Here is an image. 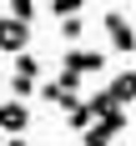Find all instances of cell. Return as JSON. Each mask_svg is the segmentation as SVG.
<instances>
[{
	"label": "cell",
	"instance_id": "1",
	"mask_svg": "<svg viewBox=\"0 0 136 146\" xmlns=\"http://www.w3.org/2000/svg\"><path fill=\"white\" fill-rule=\"evenodd\" d=\"M40 101H45V106H56V111H76L86 96H81V81H76V76L60 71V76H50V81L40 86Z\"/></svg>",
	"mask_w": 136,
	"mask_h": 146
},
{
	"label": "cell",
	"instance_id": "2",
	"mask_svg": "<svg viewBox=\"0 0 136 146\" xmlns=\"http://www.w3.org/2000/svg\"><path fill=\"white\" fill-rule=\"evenodd\" d=\"M121 131H126V111H106V116H96L81 131V146H116Z\"/></svg>",
	"mask_w": 136,
	"mask_h": 146
},
{
	"label": "cell",
	"instance_id": "3",
	"mask_svg": "<svg viewBox=\"0 0 136 146\" xmlns=\"http://www.w3.org/2000/svg\"><path fill=\"white\" fill-rule=\"evenodd\" d=\"M60 71L76 76V81H81V76H101V71H106V56H101V50H81V45H71V50H60Z\"/></svg>",
	"mask_w": 136,
	"mask_h": 146
},
{
	"label": "cell",
	"instance_id": "4",
	"mask_svg": "<svg viewBox=\"0 0 136 146\" xmlns=\"http://www.w3.org/2000/svg\"><path fill=\"white\" fill-rule=\"evenodd\" d=\"M101 25H106V35H111V50L136 56V25L126 20V10H101Z\"/></svg>",
	"mask_w": 136,
	"mask_h": 146
},
{
	"label": "cell",
	"instance_id": "5",
	"mask_svg": "<svg viewBox=\"0 0 136 146\" xmlns=\"http://www.w3.org/2000/svg\"><path fill=\"white\" fill-rule=\"evenodd\" d=\"M20 131H30V106L0 96V136H20Z\"/></svg>",
	"mask_w": 136,
	"mask_h": 146
},
{
	"label": "cell",
	"instance_id": "6",
	"mask_svg": "<svg viewBox=\"0 0 136 146\" xmlns=\"http://www.w3.org/2000/svg\"><path fill=\"white\" fill-rule=\"evenodd\" d=\"M0 50H10V56L30 50V25H20V20H10V15H0Z\"/></svg>",
	"mask_w": 136,
	"mask_h": 146
},
{
	"label": "cell",
	"instance_id": "7",
	"mask_svg": "<svg viewBox=\"0 0 136 146\" xmlns=\"http://www.w3.org/2000/svg\"><path fill=\"white\" fill-rule=\"evenodd\" d=\"M106 96H111V106H116V111H126V106L136 101V71H126V76H116V81L106 86Z\"/></svg>",
	"mask_w": 136,
	"mask_h": 146
},
{
	"label": "cell",
	"instance_id": "8",
	"mask_svg": "<svg viewBox=\"0 0 136 146\" xmlns=\"http://www.w3.org/2000/svg\"><path fill=\"white\" fill-rule=\"evenodd\" d=\"M40 10H50L56 20H71V15H81V10H86V0H50V5H40Z\"/></svg>",
	"mask_w": 136,
	"mask_h": 146
},
{
	"label": "cell",
	"instance_id": "9",
	"mask_svg": "<svg viewBox=\"0 0 136 146\" xmlns=\"http://www.w3.org/2000/svg\"><path fill=\"white\" fill-rule=\"evenodd\" d=\"M35 10H40L35 0H10V5H5V15H10V20H20V25H30V20H35Z\"/></svg>",
	"mask_w": 136,
	"mask_h": 146
},
{
	"label": "cell",
	"instance_id": "10",
	"mask_svg": "<svg viewBox=\"0 0 136 146\" xmlns=\"http://www.w3.org/2000/svg\"><path fill=\"white\" fill-rule=\"evenodd\" d=\"M15 76H20V81H35V76H40V60L30 56V50H20V56H15Z\"/></svg>",
	"mask_w": 136,
	"mask_h": 146
},
{
	"label": "cell",
	"instance_id": "11",
	"mask_svg": "<svg viewBox=\"0 0 136 146\" xmlns=\"http://www.w3.org/2000/svg\"><path fill=\"white\" fill-rule=\"evenodd\" d=\"M91 121H96V116H91V111H86V101L76 106V111H66V126H71V131H86Z\"/></svg>",
	"mask_w": 136,
	"mask_h": 146
},
{
	"label": "cell",
	"instance_id": "12",
	"mask_svg": "<svg viewBox=\"0 0 136 146\" xmlns=\"http://www.w3.org/2000/svg\"><path fill=\"white\" fill-rule=\"evenodd\" d=\"M81 30H86V20H81V15H71V20H60V35H66V40H81Z\"/></svg>",
	"mask_w": 136,
	"mask_h": 146
},
{
	"label": "cell",
	"instance_id": "13",
	"mask_svg": "<svg viewBox=\"0 0 136 146\" xmlns=\"http://www.w3.org/2000/svg\"><path fill=\"white\" fill-rule=\"evenodd\" d=\"M5 86L15 91L10 101H25V96H35V81H20V76H10V81H5Z\"/></svg>",
	"mask_w": 136,
	"mask_h": 146
},
{
	"label": "cell",
	"instance_id": "14",
	"mask_svg": "<svg viewBox=\"0 0 136 146\" xmlns=\"http://www.w3.org/2000/svg\"><path fill=\"white\" fill-rule=\"evenodd\" d=\"M0 146H30V141H25V136H5Z\"/></svg>",
	"mask_w": 136,
	"mask_h": 146
},
{
	"label": "cell",
	"instance_id": "15",
	"mask_svg": "<svg viewBox=\"0 0 136 146\" xmlns=\"http://www.w3.org/2000/svg\"><path fill=\"white\" fill-rule=\"evenodd\" d=\"M0 86H5V76H0Z\"/></svg>",
	"mask_w": 136,
	"mask_h": 146
},
{
	"label": "cell",
	"instance_id": "16",
	"mask_svg": "<svg viewBox=\"0 0 136 146\" xmlns=\"http://www.w3.org/2000/svg\"><path fill=\"white\" fill-rule=\"evenodd\" d=\"M0 141H5V136H0Z\"/></svg>",
	"mask_w": 136,
	"mask_h": 146
}]
</instances>
